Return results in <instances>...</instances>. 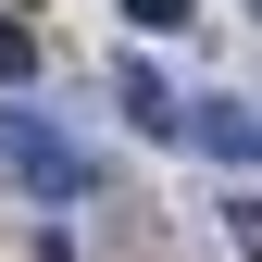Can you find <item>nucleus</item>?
Returning <instances> with one entry per match:
<instances>
[{
	"mask_svg": "<svg viewBox=\"0 0 262 262\" xmlns=\"http://www.w3.org/2000/svg\"><path fill=\"white\" fill-rule=\"evenodd\" d=\"M0 175L38 187V200H88V187H100V150H75V138H50L38 113H13L0 125Z\"/></svg>",
	"mask_w": 262,
	"mask_h": 262,
	"instance_id": "f257e3e1",
	"label": "nucleus"
},
{
	"mask_svg": "<svg viewBox=\"0 0 262 262\" xmlns=\"http://www.w3.org/2000/svg\"><path fill=\"white\" fill-rule=\"evenodd\" d=\"M113 100H125V125H138V138H187V100L150 75V62H113Z\"/></svg>",
	"mask_w": 262,
	"mask_h": 262,
	"instance_id": "f03ea898",
	"label": "nucleus"
},
{
	"mask_svg": "<svg viewBox=\"0 0 262 262\" xmlns=\"http://www.w3.org/2000/svg\"><path fill=\"white\" fill-rule=\"evenodd\" d=\"M187 138H200L212 162H262V113L250 100H187Z\"/></svg>",
	"mask_w": 262,
	"mask_h": 262,
	"instance_id": "7ed1b4c3",
	"label": "nucleus"
},
{
	"mask_svg": "<svg viewBox=\"0 0 262 262\" xmlns=\"http://www.w3.org/2000/svg\"><path fill=\"white\" fill-rule=\"evenodd\" d=\"M125 25H138V38H187L200 13H187V0H125Z\"/></svg>",
	"mask_w": 262,
	"mask_h": 262,
	"instance_id": "20e7f679",
	"label": "nucleus"
},
{
	"mask_svg": "<svg viewBox=\"0 0 262 262\" xmlns=\"http://www.w3.org/2000/svg\"><path fill=\"white\" fill-rule=\"evenodd\" d=\"M25 75H38V38H25V25L0 13V88H25Z\"/></svg>",
	"mask_w": 262,
	"mask_h": 262,
	"instance_id": "39448f33",
	"label": "nucleus"
},
{
	"mask_svg": "<svg viewBox=\"0 0 262 262\" xmlns=\"http://www.w3.org/2000/svg\"><path fill=\"white\" fill-rule=\"evenodd\" d=\"M225 225H237V250H262V200H225Z\"/></svg>",
	"mask_w": 262,
	"mask_h": 262,
	"instance_id": "423d86ee",
	"label": "nucleus"
},
{
	"mask_svg": "<svg viewBox=\"0 0 262 262\" xmlns=\"http://www.w3.org/2000/svg\"><path fill=\"white\" fill-rule=\"evenodd\" d=\"M250 13H262V0H250Z\"/></svg>",
	"mask_w": 262,
	"mask_h": 262,
	"instance_id": "0eeeda50",
	"label": "nucleus"
}]
</instances>
